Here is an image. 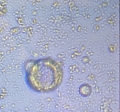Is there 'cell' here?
Wrapping results in <instances>:
<instances>
[{
    "label": "cell",
    "mask_w": 120,
    "mask_h": 112,
    "mask_svg": "<svg viewBox=\"0 0 120 112\" xmlns=\"http://www.w3.org/2000/svg\"><path fill=\"white\" fill-rule=\"evenodd\" d=\"M63 72L59 63L50 58L31 61L26 66V79L34 91L47 93L57 89L62 83Z\"/></svg>",
    "instance_id": "6da1fadb"
}]
</instances>
